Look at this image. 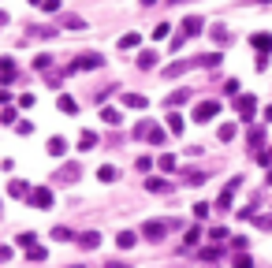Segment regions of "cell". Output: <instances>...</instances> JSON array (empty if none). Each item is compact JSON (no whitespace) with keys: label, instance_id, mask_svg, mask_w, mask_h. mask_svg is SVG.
<instances>
[{"label":"cell","instance_id":"1","mask_svg":"<svg viewBox=\"0 0 272 268\" xmlns=\"http://www.w3.org/2000/svg\"><path fill=\"white\" fill-rule=\"evenodd\" d=\"M101 63H105L101 52H82V56H75V60L67 63V75H75V71H97Z\"/></svg>","mask_w":272,"mask_h":268},{"label":"cell","instance_id":"2","mask_svg":"<svg viewBox=\"0 0 272 268\" xmlns=\"http://www.w3.org/2000/svg\"><path fill=\"white\" fill-rule=\"evenodd\" d=\"M168 220H149V224H142V238H149V242H161V238L168 235Z\"/></svg>","mask_w":272,"mask_h":268},{"label":"cell","instance_id":"3","mask_svg":"<svg viewBox=\"0 0 272 268\" xmlns=\"http://www.w3.org/2000/svg\"><path fill=\"white\" fill-rule=\"evenodd\" d=\"M220 112V101H198L194 104V123H209Z\"/></svg>","mask_w":272,"mask_h":268},{"label":"cell","instance_id":"4","mask_svg":"<svg viewBox=\"0 0 272 268\" xmlns=\"http://www.w3.org/2000/svg\"><path fill=\"white\" fill-rule=\"evenodd\" d=\"M26 197H30V205H34V209H52V201H56L49 186H34Z\"/></svg>","mask_w":272,"mask_h":268},{"label":"cell","instance_id":"5","mask_svg":"<svg viewBox=\"0 0 272 268\" xmlns=\"http://www.w3.org/2000/svg\"><path fill=\"white\" fill-rule=\"evenodd\" d=\"M235 112L242 119H254L257 116V97H250V93H246V97H235Z\"/></svg>","mask_w":272,"mask_h":268},{"label":"cell","instance_id":"6","mask_svg":"<svg viewBox=\"0 0 272 268\" xmlns=\"http://www.w3.org/2000/svg\"><path fill=\"white\" fill-rule=\"evenodd\" d=\"M198 34H205V19L201 15H186L183 19V37H198Z\"/></svg>","mask_w":272,"mask_h":268},{"label":"cell","instance_id":"7","mask_svg":"<svg viewBox=\"0 0 272 268\" xmlns=\"http://www.w3.org/2000/svg\"><path fill=\"white\" fill-rule=\"evenodd\" d=\"M190 67H198V56H190V60H179V63H168V67H164V79H179V75L190 71Z\"/></svg>","mask_w":272,"mask_h":268},{"label":"cell","instance_id":"8","mask_svg":"<svg viewBox=\"0 0 272 268\" xmlns=\"http://www.w3.org/2000/svg\"><path fill=\"white\" fill-rule=\"evenodd\" d=\"M239 186H242V179H231V183L224 186V194L217 197V209H231V197L239 194Z\"/></svg>","mask_w":272,"mask_h":268},{"label":"cell","instance_id":"9","mask_svg":"<svg viewBox=\"0 0 272 268\" xmlns=\"http://www.w3.org/2000/svg\"><path fill=\"white\" fill-rule=\"evenodd\" d=\"M82 175V164H63L60 171H56L52 179H60V183H75V179Z\"/></svg>","mask_w":272,"mask_h":268},{"label":"cell","instance_id":"10","mask_svg":"<svg viewBox=\"0 0 272 268\" xmlns=\"http://www.w3.org/2000/svg\"><path fill=\"white\" fill-rule=\"evenodd\" d=\"M250 45L257 49V56H268L272 52V34H254V37H250Z\"/></svg>","mask_w":272,"mask_h":268},{"label":"cell","instance_id":"11","mask_svg":"<svg viewBox=\"0 0 272 268\" xmlns=\"http://www.w3.org/2000/svg\"><path fill=\"white\" fill-rule=\"evenodd\" d=\"M45 153H49V157H63V153H67V142H63L60 134H52L49 146H45Z\"/></svg>","mask_w":272,"mask_h":268},{"label":"cell","instance_id":"12","mask_svg":"<svg viewBox=\"0 0 272 268\" xmlns=\"http://www.w3.org/2000/svg\"><path fill=\"white\" fill-rule=\"evenodd\" d=\"M79 246H82V250H97V246H101V235H97V231H82V235H79Z\"/></svg>","mask_w":272,"mask_h":268},{"label":"cell","instance_id":"13","mask_svg":"<svg viewBox=\"0 0 272 268\" xmlns=\"http://www.w3.org/2000/svg\"><path fill=\"white\" fill-rule=\"evenodd\" d=\"M60 26H63V30H86V19H82V15H63Z\"/></svg>","mask_w":272,"mask_h":268},{"label":"cell","instance_id":"14","mask_svg":"<svg viewBox=\"0 0 272 268\" xmlns=\"http://www.w3.org/2000/svg\"><path fill=\"white\" fill-rule=\"evenodd\" d=\"M101 119H105L108 127H119V123H123V112L119 108H101Z\"/></svg>","mask_w":272,"mask_h":268},{"label":"cell","instance_id":"15","mask_svg":"<svg viewBox=\"0 0 272 268\" xmlns=\"http://www.w3.org/2000/svg\"><path fill=\"white\" fill-rule=\"evenodd\" d=\"M56 104H60V112H67V116H75V112H79V101H75L71 93H60V101H56Z\"/></svg>","mask_w":272,"mask_h":268},{"label":"cell","instance_id":"16","mask_svg":"<svg viewBox=\"0 0 272 268\" xmlns=\"http://www.w3.org/2000/svg\"><path fill=\"white\" fill-rule=\"evenodd\" d=\"M15 79V63H12V56H4L0 60V82H12Z\"/></svg>","mask_w":272,"mask_h":268},{"label":"cell","instance_id":"17","mask_svg":"<svg viewBox=\"0 0 272 268\" xmlns=\"http://www.w3.org/2000/svg\"><path fill=\"white\" fill-rule=\"evenodd\" d=\"M97 179H101V183H116V179H119V171L112 168V164H101V168H97Z\"/></svg>","mask_w":272,"mask_h":268},{"label":"cell","instance_id":"18","mask_svg":"<svg viewBox=\"0 0 272 268\" xmlns=\"http://www.w3.org/2000/svg\"><path fill=\"white\" fill-rule=\"evenodd\" d=\"M8 194H12V197H26V194H30V186H26L23 179H12V183H8Z\"/></svg>","mask_w":272,"mask_h":268},{"label":"cell","instance_id":"19","mask_svg":"<svg viewBox=\"0 0 272 268\" xmlns=\"http://www.w3.org/2000/svg\"><path fill=\"white\" fill-rule=\"evenodd\" d=\"M134 242H138V235H134V231H119V235H116V246H119V250H130Z\"/></svg>","mask_w":272,"mask_h":268},{"label":"cell","instance_id":"20","mask_svg":"<svg viewBox=\"0 0 272 268\" xmlns=\"http://www.w3.org/2000/svg\"><path fill=\"white\" fill-rule=\"evenodd\" d=\"M93 146H97V134H93V130H82V134H79V149L86 153V149H93Z\"/></svg>","mask_w":272,"mask_h":268},{"label":"cell","instance_id":"21","mask_svg":"<svg viewBox=\"0 0 272 268\" xmlns=\"http://www.w3.org/2000/svg\"><path fill=\"white\" fill-rule=\"evenodd\" d=\"M123 104H127V108H146V97H142V93H123Z\"/></svg>","mask_w":272,"mask_h":268},{"label":"cell","instance_id":"22","mask_svg":"<svg viewBox=\"0 0 272 268\" xmlns=\"http://www.w3.org/2000/svg\"><path fill=\"white\" fill-rule=\"evenodd\" d=\"M146 190H153V194H168L172 183H164V179H146Z\"/></svg>","mask_w":272,"mask_h":268},{"label":"cell","instance_id":"23","mask_svg":"<svg viewBox=\"0 0 272 268\" xmlns=\"http://www.w3.org/2000/svg\"><path fill=\"white\" fill-rule=\"evenodd\" d=\"M138 67H142V71H149V67H157V52H153V49H146L142 56H138Z\"/></svg>","mask_w":272,"mask_h":268},{"label":"cell","instance_id":"24","mask_svg":"<svg viewBox=\"0 0 272 268\" xmlns=\"http://www.w3.org/2000/svg\"><path fill=\"white\" fill-rule=\"evenodd\" d=\"M220 60H224L220 52H205V56H198V67H220Z\"/></svg>","mask_w":272,"mask_h":268},{"label":"cell","instance_id":"25","mask_svg":"<svg viewBox=\"0 0 272 268\" xmlns=\"http://www.w3.org/2000/svg\"><path fill=\"white\" fill-rule=\"evenodd\" d=\"M168 130H172V134H183V116H179V112H168Z\"/></svg>","mask_w":272,"mask_h":268},{"label":"cell","instance_id":"26","mask_svg":"<svg viewBox=\"0 0 272 268\" xmlns=\"http://www.w3.org/2000/svg\"><path fill=\"white\" fill-rule=\"evenodd\" d=\"M209 37H213L217 45H228V41H231V34L224 30V26H213V30H209Z\"/></svg>","mask_w":272,"mask_h":268},{"label":"cell","instance_id":"27","mask_svg":"<svg viewBox=\"0 0 272 268\" xmlns=\"http://www.w3.org/2000/svg\"><path fill=\"white\" fill-rule=\"evenodd\" d=\"M250 146H265V127H250Z\"/></svg>","mask_w":272,"mask_h":268},{"label":"cell","instance_id":"28","mask_svg":"<svg viewBox=\"0 0 272 268\" xmlns=\"http://www.w3.org/2000/svg\"><path fill=\"white\" fill-rule=\"evenodd\" d=\"M201 242V227H190L186 231V242H183V250H190V246H198Z\"/></svg>","mask_w":272,"mask_h":268},{"label":"cell","instance_id":"29","mask_svg":"<svg viewBox=\"0 0 272 268\" xmlns=\"http://www.w3.org/2000/svg\"><path fill=\"white\" fill-rule=\"evenodd\" d=\"M186 97H190V90H175L172 97H168V108H179V104H183Z\"/></svg>","mask_w":272,"mask_h":268},{"label":"cell","instance_id":"30","mask_svg":"<svg viewBox=\"0 0 272 268\" xmlns=\"http://www.w3.org/2000/svg\"><path fill=\"white\" fill-rule=\"evenodd\" d=\"M157 164H161V171H175V157H172V153H161Z\"/></svg>","mask_w":272,"mask_h":268},{"label":"cell","instance_id":"31","mask_svg":"<svg viewBox=\"0 0 272 268\" xmlns=\"http://www.w3.org/2000/svg\"><path fill=\"white\" fill-rule=\"evenodd\" d=\"M138 41H142V34H123L119 37V49H134Z\"/></svg>","mask_w":272,"mask_h":268},{"label":"cell","instance_id":"32","mask_svg":"<svg viewBox=\"0 0 272 268\" xmlns=\"http://www.w3.org/2000/svg\"><path fill=\"white\" fill-rule=\"evenodd\" d=\"M146 138H149V146H164V130H161V127H149Z\"/></svg>","mask_w":272,"mask_h":268},{"label":"cell","instance_id":"33","mask_svg":"<svg viewBox=\"0 0 272 268\" xmlns=\"http://www.w3.org/2000/svg\"><path fill=\"white\" fill-rule=\"evenodd\" d=\"M168 30H172V26H168V23H157V26H153V30H149V34H153V41H164V37H168Z\"/></svg>","mask_w":272,"mask_h":268},{"label":"cell","instance_id":"34","mask_svg":"<svg viewBox=\"0 0 272 268\" xmlns=\"http://www.w3.org/2000/svg\"><path fill=\"white\" fill-rule=\"evenodd\" d=\"M217 134H220V142H231V138H235V123H224Z\"/></svg>","mask_w":272,"mask_h":268},{"label":"cell","instance_id":"35","mask_svg":"<svg viewBox=\"0 0 272 268\" xmlns=\"http://www.w3.org/2000/svg\"><path fill=\"white\" fill-rule=\"evenodd\" d=\"M34 238H37L34 231H23V235H19V238H15V242H19V246H26V250H30V246H37V242H34Z\"/></svg>","mask_w":272,"mask_h":268},{"label":"cell","instance_id":"36","mask_svg":"<svg viewBox=\"0 0 272 268\" xmlns=\"http://www.w3.org/2000/svg\"><path fill=\"white\" fill-rule=\"evenodd\" d=\"M235 268H254V261H250V253H235V261H231Z\"/></svg>","mask_w":272,"mask_h":268},{"label":"cell","instance_id":"37","mask_svg":"<svg viewBox=\"0 0 272 268\" xmlns=\"http://www.w3.org/2000/svg\"><path fill=\"white\" fill-rule=\"evenodd\" d=\"M49 63H52V56H49V52H41V56L34 60V67H37V71H49Z\"/></svg>","mask_w":272,"mask_h":268},{"label":"cell","instance_id":"38","mask_svg":"<svg viewBox=\"0 0 272 268\" xmlns=\"http://www.w3.org/2000/svg\"><path fill=\"white\" fill-rule=\"evenodd\" d=\"M183 179H186V183H190V186H201V183H205V175H201V171H186Z\"/></svg>","mask_w":272,"mask_h":268},{"label":"cell","instance_id":"39","mask_svg":"<svg viewBox=\"0 0 272 268\" xmlns=\"http://www.w3.org/2000/svg\"><path fill=\"white\" fill-rule=\"evenodd\" d=\"M217 257H220V246H205L201 250V261H217Z\"/></svg>","mask_w":272,"mask_h":268},{"label":"cell","instance_id":"40","mask_svg":"<svg viewBox=\"0 0 272 268\" xmlns=\"http://www.w3.org/2000/svg\"><path fill=\"white\" fill-rule=\"evenodd\" d=\"M26 257H30V261H45V246H30Z\"/></svg>","mask_w":272,"mask_h":268},{"label":"cell","instance_id":"41","mask_svg":"<svg viewBox=\"0 0 272 268\" xmlns=\"http://www.w3.org/2000/svg\"><path fill=\"white\" fill-rule=\"evenodd\" d=\"M209 238H213V246H220L224 238H228V231H224V227H213V231H209Z\"/></svg>","mask_w":272,"mask_h":268},{"label":"cell","instance_id":"42","mask_svg":"<svg viewBox=\"0 0 272 268\" xmlns=\"http://www.w3.org/2000/svg\"><path fill=\"white\" fill-rule=\"evenodd\" d=\"M209 209H213V205H205V201H198V205H194V216H198V220H205V216H209Z\"/></svg>","mask_w":272,"mask_h":268},{"label":"cell","instance_id":"43","mask_svg":"<svg viewBox=\"0 0 272 268\" xmlns=\"http://www.w3.org/2000/svg\"><path fill=\"white\" fill-rule=\"evenodd\" d=\"M254 224L261 227V231H272V216H254Z\"/></svg>","mask_w":272,"mask_h":268},{"label":"cell","instance_id":"44","mask_svg":"<svg viewBox=\"0 0 272 268\" xmlns=\"http://www.w3.org/2000/svg\"><path fill=\"white\" fill-rule=\"evenodd\" d=\"M41 12H60V0H41Z\"/></svg>","mask_w":272,"mask_h":268},{"label":"cell","instance_id":"45","mask_svg":"<svg viewBox=\"0 0 272 268\" xmlns=\"http://www.w3.org/2000/svg\"><path fill=\"white\" fill-rule=\"evenodd\" d=\"M19 108H34V93H23V97H19Z\"/></svg>","mask_w":272,"mask_h":268},{"label":"cell","instance_id":"46","mask_svg":"<svg viewBox=\"0 0 272 268\" xmlns=\"http://www.w3.org/2000/svg\"><path fill=\"white\" fill-rule=\"evenodd\" d=\"M257 164H265V168L272 164V153H268V149H261V153H257Z\"/></svg>","mask_w":272,"mask_h":268},{"label":"cell","instance_id":"47","mask_svg":"<svg viewBox=\"0 0 272 268\" xmlns=\"http://www.w3.org/2000/svg\"><path fill=\"white\" fill-rule=\"evenodd\" d=\"M149 127H153V123H146V119H142V123L134 127V134H138V138H146V134H149Z\"/></svg>","mask_w":272,"mask_h":268},{"label":"cell","instance_id":"48","mask_svg":"<svg viewBox=\"0 0 272 268\" xmlns=\"http://www.w3.org/2000/svg\"><path fill=\"white\" fill-rule=\"evenodd\" d=\"M153 168V157H138V171H149Z\"/></svg>","mask_w":272,"mask_h":268},{"label":"cell","instance_id":"49","mask_svg":"<svg viewBox=\"0 0 272 268\" xmlns=\"http://www.w3.org/2000/svg\"><path fill=\"white\" fill-rule=\"evenodd\" d=\"M8 257H12V250H8V246H0V264H4Z\"/></svg>","mask_w":272,"mask_h":268},{"label":"cell","instance_id":"50","mask_svg":"<svg viewBox=\"0 0 272 268\" xmlns=\"http://www.w3.org/2000/svg\"><path fill=\"white\" fill-rule=\"evenodd\" d=\"M8 101H12V93H8V90H0V104H8Z\"/></svg>","mask_w":272,"mask_h":268},{"label":"cell","instance_id":"51","mask_svg":"<svg viewBox=\"0 0 272 268\" xmlns=\"http://www.w3.org/2000/svg\"><path fill=\"white\" fill-rule=\"evenodd\" d=\"M105 268H127V264H123V261H108Z\"/></svg>","mask_w":272,"mask_h":268},{"label":"cell","instance_id":"52","mask_svg":"<svg viewBox=\"0 0 272 268\" xmlns=\"http://www.w3.org/2000/svg\"><path fill=\"white\" fill-rule=\"evenodd\" d=\"M153 4H157V0H142V8H153Z\"/></svg>","mask_w":272,"mask_h":268},{"label":"cell","instance_id":"53","mask_svg":"<svg viewBox=\"0 0 272 268\" xmlns=\"http://www.w3.org/2000/svg\"><path fill=\"white\" fill-rule=\"evenodd\" d=\"M4 23H8V12H0V26H4Z\"/></svg>","mask_w":272,"mask_h":268},{"label":"cell","instance_id":"54","mask_svg":"<svg viewBox=\"0 0 272 268\" xmlns=\"http://www.w3.org/2000/svg\"><path fill=\"white\" fill-rule=\"evenodd\" d=\"M265 119H272V104H268V108H265Z\"/></svg>","mask_w":272,"mask_h":268},{"label":"cell","instance_id":"55","mask_svg":"<svg viewBox=\"0 0 272 268\" xmlns=\"http://www.w3.org/2000/svg\"><path fill=\"white\" fill-rule=\"evenodd\" d=\"M265 183H268V186H272V171H268V175H265Z\"/></svg>","mask_w":272,"mask_h":268},{"label":"cell","instance_id":"56","mask_svg":"<svg viewBox=\"0 0 272 268\" xmlns=\"http://www.w3.org/2000/svg\"><path fill=\"white\" fill-rule=\"evenodd\" d=\"M30 4H37V8H41V0H30Z\"/></svg>","mask_w":272,"mask_h":268},{"label":"cell","instance_id":"57","mask_svg":"<svg viewBox=\"0 0 272 268\" xmlns=\"http://www.w3.org/2000/svg\"><path fill=\"white\" fill-rule=\"evenodd\" d=\"M168 4H179V0H168Z\"/></svg>","mask_w":272,"mask_h":268},{"label":"cell","instance_id":"58","mask_svg":"<svg viewBox=\"0 0 272 268\" xmlns=\"http://www.w3.org/2000/svg\"><path fill=\"white\" fill-rule=\"evenodd\" d=\"M268 153H272V149H268Z\"/></svg>","mask_w":272,"mask_h":268}]
</instances>
